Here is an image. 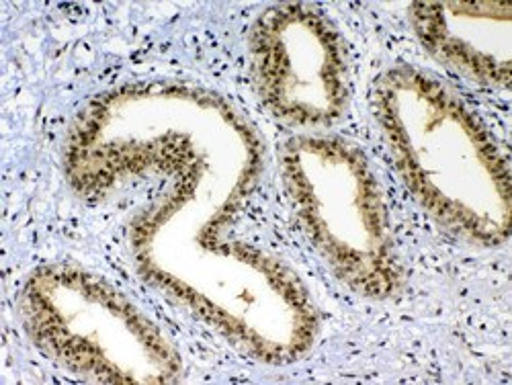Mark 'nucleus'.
I'll return each mask as SVG.
<instances>
[{"label": "nucleus", "instance_id": "nucleus-1", "mask_svg": "<svg viewBox=\"0 0 512 385\" xmlns=\"http://www.w3.org/2000/svg\"><path fill=\"white\" fill-rule=\"evenodd\" d=\"M250 68L269 111L300 127H328L347 111L349 66L334 27L306 5H279L254 21Z\"/></svg>", "mask_w": 512, "mask_h": 385}]
</instances>
